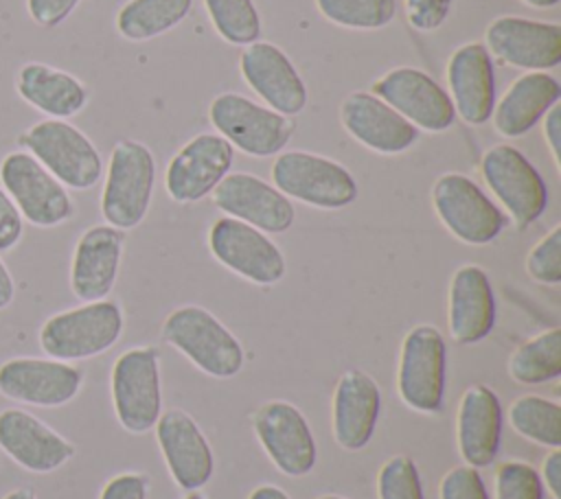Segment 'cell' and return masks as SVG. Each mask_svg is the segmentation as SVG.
Masks as SVG:
<instances>
[{"mask_svg": "<svg viewBox=\"0 0 561 499\" xmlns=\"http://www.w3.org/2000/svg\"><path fill=\"white\" fill-rule=\"evenodd\" d=\"M18 144L66 188L88 190L103 175L99 149L79 127L70 125L68 120H39L18 136Z\"/></svg>", "mask_w": 561, "mask_h": 499, "instance_id": "3", "label": "cell"}, {"mask_svg": "<svg viewBox=\"0 0 561 499\" xmlns=\"http://www.w3.org/2000/svg\"><path fill=\"white\" fill-rule=\"evenodd\" d=\"M0 184L31 225L55 228L75 212L66 186L24 149L0 160Z\"/></svg>", "mask_w": 561, "mask_h": 499, "instance_id": "8", "label": "cell"}, {"mask_svg": "<svg viewBox=\"0 0 561 499\" xmlns=\"http://www.w3.org/2000/svg\"><path fill=\"white\" fill-rule=\"evenodd\" d=\"M123 335V311L114 300L83 302L50 315L39 328V346L50 359L81 361L110 350Z\"/></svg>", "mask_w": 561, "mask_h": 499, "instance_id": "1", "label": "cell"}, {"mask_svg": "<svg viewBox=\"0 0 561 499\" xmlns=\"http://www.w3.org/2000/svg\"><path fill=\"white\" fill-rule=\"evenodd\" d=\"M208 116L213 127L232 144V149L237 147L252 158L280 153L294 134L289 116L263 107L237 92L217 94L208 107Z\"/></svg>", "mask_w": 561, "mask_h": 499, "instance_id": "6", "label": "cell"}, {"mask_svg": "<svg viewBox=\"0 0 561 499\" xmlns=\"http://www.w3.org/2000/svg\"><path fill=\"white\" fill-rule=\"evenodd\" d=\"M123 245V230L110 223L92 225L79 236L70 263V289L81 302L105 300L114 289Z\"/></svg>", "mask_w": 561, "mask_h": 499, "instance_id": "23", "label": "cell"}, {"mask_svg": "<svg viewBox=\"0 0 561 499\" xmlns=\"http://www.w3.org/2000/svg\"><path fill=\"white\" fill-rule=\"evenodd\" d=\"M153 427L173 481L188 492L202 488L213 477L215 457L199 425L186 411L169 409Z\"/></svg>", "mask_w": 561, "mask_h": 499, "instance_id": "20", "label": "cell"}, {"mask_svg": "<svg viewBox=\"0 0 561 499\" xmlns=\"http://www.w3.org/2000/svg\"><path fill=\"white\" fill-rule=\"evenodd\" d=\"M24 234V219L0 184V252L13 250Z\"/></svg>", "mask_w": 561, "mask_h": 499, "instance_id": "41", "label": "cell"}, {"mask_svg": "<svg viewBox=\"0 0 561 499\" xmlns=\"http://www.w3.org/2000/svg\"><path fill=\"white\" fill-rule=\"evenodd\" d=\"M245 83L278 114L296 116L307 105V88L289 57L272 42H252L239 59Z\"/></svg>", "mask_w": 561, "mask_h": 499, "instance_id": "21", "label": "cell"}, {"mask_svg": "<svg viewBox=\"0 0 561 499\" xmlns=\"http://www.w3.org/2000/svg\"><path fill=\"white\" fill-rule=\"evenodd\" d=\"M248 499H289V495L285 490H280L278 486H272V484H263V486H256Z\"/></svg>", "mask_w": 561, "mask_h": 499, "instance_id": "46", "label": "cell"}, {"mask_svg": "<svg viewBox=\"0 0 561 499\" xmlns=\"http://www.w3.org/2000/svg\"><path fill=\"white\" fill-rule=\"evenodd\" d=\"M445 368L447 346L440 330L432 324L410 328L401 346L397 370L401 401L421 414L438 411L445 396Z\"/></svg>", "mask_w": 561, "mask_h": 499, "instance_id": "9", "label": "cell"}, {"mask_svg": "<svg viewBox=\"0 0 561 499\" xmlns=\"http://www.w3.org/2000/svg\"><path fill=\"white\" fill-rule=\"evenodd\" d=\"M318 499H344V497H337V495H324V497H318Z\"/></svg>", "mask_w": 561, "mask_h": 499, "instance_id": "50", "label": "cell"}, {"mask_svg": "<svg viewBox=\"0 0 561 499\" xmlns=\"http://www.w3.org/2000/svg\"><path fill=\"white\" fill-rule=\"evenodd\" d=\"M213 204L226 212V217L239 219L267 234L287 232L296 219L289 197L252 173H228L213 188Z\"/></svg>", "mask_w": 561, "mask_h": 499, "instance_id": "18", "label": "cell"}, {"mask_svg": "<svg viewBox=\"0 0 561 499\" xmlns=\"http://www.w3.org/2000/svg\"><path fill=\"white\" fill-rule=\"evenodd\" d=\"M193 0H127L116 13V31L131 42L153 39L178 26Z\"/></svg>", "mask_w": 561, "mask_h": 499, "instance_id": "30", "label": "cell"}, {"mask_svg": "<svg viewBox=\"0 0 561 499\" xmlns=\"http://www.w3.org/2000/svg\"><path fill=\"white\" fill-rule=\"evenodd\" d=\"M208 247L224 267L254 285H276L285 276V256L278 245L239 219H217L208 232Z\"/></svg>", "mask_w": 561, "mask_h": 499, "instance_id": "12", "label": "cell"}, {"mask_svg": "<svg viewBox=\"0 0 561 499\" xmlns=\"http://www.w3.org/2000/svg\"><path fill=\"white\" fill-rule=\"evenodd\" d=\"M511 427L526 440L559 449L561 444V405L537 394H524L508 407Z\"/></svg>", "mask_w": 561, "mask_h": 499, "instance_id": "32", "label": "cell"}, {"mask_svg": "<svg viewBox=\"0 0 561 499\" xmlns=\"http://www.w3.org/2000/svg\"><path fill=\"white\" fill-rule=\"evenodd\" d=\"M447 83L454 112L469 125H484L495 107L493 59L484 44L458 46L447 61Z\"/></svg>", "mask_w": 561, "mask_h": 499, "instance_id": "24", "label": "cell"}, {"mask_svg": "<svg viewBox=\"0 0 561 499\" xmlns=\"http://www.w3.org/2000/svg\"><path fill=\"white\" fill-rule=\"evenodd\" d=\"M432 204L443 225L462 243L486 245L504 228L502 210L462 173H445L434 182Z\"/></svg>", "mask_w": 561, "mask_h": 499, "instance_id": "11", "label": "cell"}, {"mask_svg": "<svg viewBox=\"0 0 561 499\" xmlns=\"http://www.w3.org/2000/svg\"><path fill=\"white\" fill-rule=\"evenodd\" d=\"M484 42L489 55L528 72H546L561 63V26L557 22L500 15L486 26Z\"/></svg>", "mask_w": 561, "mask_h": 499, "instance_id": "17", "label": "cell"}, {"mask_svg": "<svg viewBox=\"0 0 561 499\" xmlns=\"http://www.w3.org/2000/svg\"><path fill=\"white\" fill-rule=\"evenodd\" d=\"M147 477L140 473L114 475L101 490L99 499H147Z\"/></svg>", "mask_w": 561, "mask_h": 499, "instance_id": "42", "label": "cell"}, {"mask_svg": "<svg viewBox=\"0 0 561 499\" xmlns=\"http://www.w3.org/2000/svg\"><path fill=\"white\" fill-rule=\"evenodd\" d=\"M272 182L285 197L322 210L346 208L357 197V182L346 166L309 151L276 155Z\"/></svg>", "mask_w": 561, "mask_h": 499, "instance_id": "5", "label": "cell"}, {"mask_svg": "<svg viewBox=\"0 0 561 499\" xmlns=\"http://www.w3.org/2000/svg\"><path fill=\"white\" fill-rule=\"evenodd\" d=\"M184 499H204V497H202V495H197V492L193 490V492H191V495H186Z\"/></svg>", "mask_w": 561, "mask_h": 499, "instance_id": "49", "label": "cell"}, {"mask_svg": "<svg viewBox=\"0 0 561 499\" xmlns=\"http://www.w3.org/2000/svg\"><path fill=\"white\" fill-rule=\"evenodd\" d=\"M156 182V160L147 144L123 138L114 144L101 193L103 219L118 228H136L149 210Z\"/></svg>", "mask_w": 561, "mask_h": 499, "instance_id": "4", "label": "cell"}, {"mask_svg": "<svg viewBox=\"0 0 561 499\" xmlns=\"http://www.w3.org/2000/svg\"><path fill=\"white\" fill-rule=\"evenodd\" d=\"M451 0H405L408 22L416 31H436L449 13Z\"/></svg>", "mask_w": 561, "mask_h": 499, "instance_id": "39", "label": "cell"}, {"mask_svg": "<svg viewBox=\"0 0 561 499\" xmlns=\"http://www.w3.org/2000/svg\"><path fill=\"white\" fill-rule=\"evenodd\" d=\"M495 499H543L539 473L526 462H504L495 473Z\"/></svg>", "mask_w": 561, "mask_h": 499, "instance_id": "36", "label": "cell"}, {"mask_svg": "<svg viewBox=\"0 0 561 499\" xmlns=\"http://www.w3.org/2000/svg\"><path fill=\"white\" fill-rule=\"evenodd\" d=\"M526 271L533 280L541 285L561 282V225H554L526 258Z\"/></svg>", "mask_w": 561, "mask_h": 499, "instance_id": "37", "label": "cell"}, {"mask_svg": "<svg viewBox=\"0 0 561 499\" xmlns=\"http://www.w3.org/2000/svg\"><path fill=\"white\" fill-rule=\"evenodd\" d=\"M252 427L263 451L280 473L302 477L313 471L318 460L316 438L296 405L270 401L256 409Z\"/></svg>", "mask_w": 561, "mask_h": 499, "instance_id": "14", "label": "cell"}, {"mask_svg": "<svg viewBox=\"0 0 561 499\" xmlns=\"http://www.w3.org/2000/svg\"><path fill=\"white\" fill-rule=\"evenodd\" d=\"M508 374L522 385H541L561 374V328H548L515 348Z\"/></svg>", "mask_w": 561, "mask_h": 499, "instance_id": "31", "label": "cell"}, {"mask_svg": "<svg viewBox=\"0 0 561 499\" xmlns=\"http://www.w3.org/2000/svg\"><path fill=\"white\" fill-rule=\"evenodd\" d=\"M320 13L344 28L375 31L394 20V0H316Z\"/></svg>", "mask_w": 561, "mask_h": 499, "instance_id": "34", "label": "cell"}, {"mask_svg": "<svg viewBox=\"0 0 561 499\" xmlns=\"http://www.w3.org/2000/svg\"><path fill=\"white\" fill-rule=\"evenodd\" d=\"M482 177L519 230L535 223L548 206V188L539 171L511 144H495L482 155Z\"/></svg>", "mask_w": 561, "mask_h": 499, "instance_id": "10", "label": "cell"}, {"mask_svg": "<svg viewBox=\"0 0 561 499\" xmlns=\"http://www.w3.org/2000/svg\"><path fill=\"white\" fill-rule=\"evenodd\" d=\"M379 499H425L414 460L408 455L390 457L377 477Z\"/></svg>", "mask_w": 561, "mask_h": 499, "instance_id": "35", "label": "cell"}, {"mask_svg": "<svg viewBox=\"0 0 561 499\" xmlns=\"http://www.w3.org/2000/svg\"><path fill=\"white\" fill-rule=\"evenodd\" d=\"M559 81L541 70L517 77L493 107V127L504 138H519L530 131L546 112L559 103Z\"/></svg>", "mask_w": 561, "mask_h": 499, "instance_id": "28", "label": "cell"}, {"mask_svg": "<svg viewBox=\"0 0 561 499\" xmlns=\"http://www.w3.org/2000/svg\"><path fill=\"white\" fill-rule=\"evenodd\" d=\"M208 18L221 39L248 46L261 35V18L252 0H204Z\"/></svg>", "mask_w": 561, "mask_h": 499, "instance_id": "33", "label": "cell"}, {"mask_svg": "<svg viewBox=\"0 0 561 499\" xmlns=\"http://www.w3.org/2000/svg\"><path fill=\"white\" fill-rule=\"evenodd\" d=\"M81 0H26V11L37 26L55 28L59 26Z\"/></svg>", "mask_w": 561, "mask_h": 499, "instance_id": "40", "label": "cell"}, {"mask_svg": "<svg viewBox=\"0 0 561 499\" xmlns=\"http://www.w3.org/2000/svg\"><path fill=\"white\" fill-rule=\"evenodd\" d=\"M440 499H489L486 486L473 466H456L440 481Z\"/></svg>", "mask_w": 561, "mask_h": 499, "instance_id": "38", "label": "cell"}, {"mask_svg": "<svg viewBox=\"0 0 561 499\" xmlns=\"http://www.w3.org/2000/svg\"><path fill=\"white\" fill-rule=\"evenodd\" d=\"M15 90L48 118H70L88 103V88L70 72L42 61H28L18 70Z\"/></svg>", "mask_w": 561, "mask_h": 499, "instance_id": "29", "label": "cell"}, {"mask_svg": "<svg viewBox=\"0 0 561 499\" xmlns=\"http://www.w3.org/2000/svg\"><path fill=\"white\" fill-rule=\"evenodd\" d=\"M541 484L548 488L552 499H561V451L559 449H552L546 455Z\"/></svg>", "mask_w": 561, "mask_h": 499, "instance_id": "44", "label": "cell"}, {"mask_svg": "<svg viewBox=\"0 0 561 499\" xmlns=\"http://www.w3.org/2000/svg\"><path fill=\"white\" fill-rule=\"evenodd\" d=\"M449 335L458 344L482 341L495 324V295L480 265H462L454 271L447 298Z\"/></svg>", "mask_w": 561, "mask_h": 499, "instance_id": "25", "label": "cell"}, {"mask_svg": "<svg viewBox=\"0 0 561 499\" xmlns=\"http://www.w3.org/2000/svg\"><path fill=\"white\" fill-rule=\"evenodd\" d=\"M13 298H15V282L7 263L0 256V311H4L13 302Z\"/></svg>", "mask_w": 561, "mask_h": 499, "instance_id": "45", "label": "cell"}, {"mask_svg": "<svg viewBox=\"0 0 561 499\" xmlns=\"http://www.w3.org/2000/svg\"><path fill=\"white\" fill-rule=\"evenodd\" d=\"M2 499H37V497L31 488H15V490L7 492Z\"/></svg>", "mask_w": 561, "mask_h": 499, "instance_id": "47", "label": "cell"}, {"mask_svg": "<svg viewBox=\"0 0 561 499\" xmlns=\"http://www.w3.org/2000/svg\"><path fill=\"white\" fill-rule=\"evenodd\" d=\"M340 120L359 144L381 155L403 153L419 138L412 123L368 92L348 94L340 105Z\"/></svg>", "mask_w": 561, "mask_h": 499, "instance_id": "22", "label": "cell"}, {"mask_svg": "<svg viewBox=\"0 0 561 499\" xmlns=\"http://www.w3.org/2000/svg\"><path fill=\"white\" fill-rule=\"evenodd\" d=\"M456 431L465 464L482 468L495 460L502 438V405L491 387L471 385L462 394Z\"/></svg>", "mask_w": 561, "mask_h": 499, "instance_id": "27", "label": "cell"}, {"mask_svg": "<svg viewBox=\"0 0 561 499\" xmlns=\"http://www.w3.org/2000/svg\"><path fill=\"white\" fill-rule=\"evenodd\" d=\"M543 136H546L550 155L559 166V158H561V105L559 103H554L543 116Z\"/></svg>", "mask_w": 561, "mask_h": 499, "instance_id": "43", "label": "cell"}, {"mask_svg": "<svg viewBox=\"0 0 561 499\" xmlns=\"http://www.w3.org/2000/svg\"><path fill=\"white\" fill-rule=\"evenodd\" d=\"M81 385L83 372L70 361L13 357L0 363V394L24 405L61 407L79 394Z\"/></svg>", "mask_w": 561, "mask_h": 499, "instance_id": "15", "label": "cell"}, {"mask_svg": "<svg viewBox=\"0 0 561 499\" xmlns=\"http://www.w3.org/2000/svg\"><path fill=\"white\" fill-rule=\"evenodd\" d=\"M370 90L416 129L438 134L449 129L456 120L449 94L419 68H392L375 79Z\"/></svg>", "mask_w": 561, "mask_h": 499, "instance_id": "13", "label": "cell"}, {"mask_svg": "<svg viewBox=\"0 0 561 499\" xmlns=\"http://www.w3.org/2000/svg\"><path fill=\"white\" fill-rule=\"evenodd\" d=\"M381 392L373 376L346 370L333 394V438L346 451L364 449L377 427Z\"/></svg>", "mask_w": 561, "mask_h": 499, "instance_id": "26", "label": "cell"}, {"mask_svg": "<svg viewBox=\"0 0 561 499\" xmlns=\"http://www.w3.org/2000/svg\"><path fill=\"white\" fill-rule=\"evenodd\" d=\"M162 339L215 379L237 376L245 363L239 339L204 306L186 304L169 313L162 324Z\"/></svg>", "mask_w": 561, "mask_h": 499, "instance_id": "2", "label": "cell"}, {"mask_svg": "<svg viewBox=\"0 0 561 499\" xmlns=\"http://www.w3.org/2000/svg\"><path fill=\"white\" fill-rule=\"evenodd\" d=\"M535 9H550V7H557L561 0H522Z\"/></svg>", "mask_w": 561, "mask_h": 499, "instance_id": "48", "label": "cell"}, {"mask_svg": "<svg viewBox=\"0 0 561 499\" xmlns=\"http://www.w3.org/2000/svg\"><path fill=\"white\" fill-rule=\"evenodd\" d=\"M232 144L219 134H197L169 160L164 173L167 195L178 204H193L213 193L230 173Z\"/></svg>", "mask_w": 561, "mask_h": 499, "instance_id": "16", "label": "cell"}, {"mask_svg": "<svg viewBox=\"0 0 561 499\" xmlns=\"http://www.w3.org/2000/svg\"><path fill=\"white\" fill-rule=\"evenodd\" d=\"M0 449L31 473H53L75 457V444L26 409L0 411Z\"/></svg>", "mask_w": 561, "mask_h": 499, "instance_id": "19", "label": "cell"}, {"mask_svg": "<svg viewBox=\"0 0 561 499\" xmlns=\"http://www.w3.org/2000/svg\"><path fill=\"white\" fill-rule=\"evenodd\" d=\"M112 405L116 420L129 433L153 429L162 414L158 350L151 346L125 350L112 365Z\"/></svg>", "mask_w": 561, "mask_h": 499, "instance_id": "7", "label": "cell"}]
</instances>
